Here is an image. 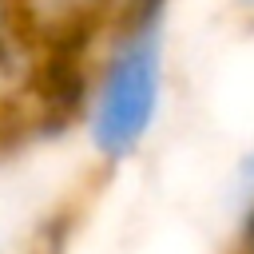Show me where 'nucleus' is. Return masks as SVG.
<instances>
[{"instance_id":"obj_1","label":"nucleus","mask_w":254,"mask_h":254,"mask_svg":"<svg viewBox=\"0 0 254 254\" xmlns=\"http://www.w3.org/2000/svg\"><path fill=\"white\" fill-rule=\"evenodd\" d=\"M171 99L167 0H135L99 40L79 79V135L95 163L123 167L147 151Z\"/></svg>"},{"instance_id":"obj_3","label":"nucleus","mask_w":254,"mask_h":254,"mask_svg":"<svg viewBox=\"0 0 254 254\" xmlns=\"http://www.w3.org/2000/svg\"><path fill=\"white\" fill-rule=\"evenodd\" d=\"M230 8L238 16H246V20H254V0H230Z\"/></svg>"},{"instance_id":"obj_2","label":"nucleus","mask_w":254,"mask_h":254,"mask_svg":"<svg viewBox=\"0 0 254 254\" xmlns=\"http://www.w3.org/2000/svg\"><path fill=\"white\" fill-rule=\"evenodd\" d=\"M222 210L230 218V234L242 238L254 230V143L246 151H238V159L226 171V187H222Z\"/></svg>"}]
</instances>
